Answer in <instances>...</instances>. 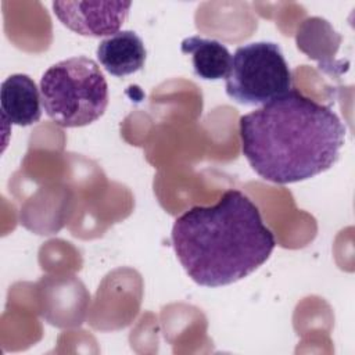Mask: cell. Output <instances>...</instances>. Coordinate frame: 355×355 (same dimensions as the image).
I'll return each mask as SVG.
<instances>
[{
    "instance_id": "obj_3",
    "label": "cell",
    "mask_w": 355,
    "mask_h": 355,
    "mask_svg": "<svg viewBox=\"0 0 355 355\" xmlns=\"http://www.w3.org/2000/svg\"><path fill=\"white\" fill-rule=\"evenodd\" d=\"M42 105L62 128L93 123L107 110L108 85L98 64L85 55L55 62L40 79Z\"/></svg>"
},
{
    "instance_id": "obj_1",
    "label": "cell",
    "mask_w": 355,
    "mask_h": 355,
    "mask_svg": "<svg viewBox=\"0 0 355 355\" xmlns=\"http://www.w3.org/2000/svg\"><path fill=\"white\" fill-rule=\"evenodd\" d=\"M239 133L250 166L276 184L306 180L330 169L345 140L338 115L295 89L244 114Z\"/></svg>"
},
{
    "instance_id": "obj_7",
    "label": "cell",
    "mask_w": 355,
    "mask_h": 355,
    "mask_svg": "<svg viewBox=\"0 0 355 355\" xmlns=\"http://www.w3.org/2000/svg\"><path fill=\"white\" fill-rule=\"evenodd\" d=\"M96 53L104 69L119 78L140 71L147 55L143 40L133 31H119L103 39Z\"/></svg>"
},
{
    "instance_id": "obj_8",
    "label": "cell",
    "mask_w": 355,
    "mask_h": 355,
    "mask_svg": "<svg viewBox=\"0 0 355 355\" xmlns=\"http://www.w3.org/2000/svg\"><path fill=\"white\" fill-rule=\"evenodd\" d=\"M180 50L183 54L191 55L193 69L198 78L205 80L226 79L232 65V54L220 42L189 36L183 39Z\"/></svg>"
},
{
    "instance_id": "obj_4",
    "label": "cell",
    "mask_w": 355,
    "mask_h": 355,
    "mask_svg": "<svg viewBox=\"0 0 355 355\" xmlns=\"http://www.w3.org/2000/svg\"><path fill=\"white\" fill-rule=\"evenodd\" d=\"M293 76L277 43L252 42L236 49L226 76V94L243 105H263L293 87Z\"/></svg>"
},
{
    "instance_id": "obj_5",
    "label": "cell",
    "mask_w": 355,
    "mask_h": 355,
    "mask_svg": "<svg viewBox=\"0 0 355 355\" xmlns=\"http://www.w3.org/2000/svg\"><path fill=\"white\" fill-rule=\"evenodd\" d=\"M130 6V1H53L55 17L68 29L92 37L119 32Z\"/></svg>"
},
{
    "instance_id": "obj_2",
    "label": "cell",
    "mask_w": 355,
    "mask_h": 355,
    "mask_svg": "<svg viewBox=\"0 0 355 355\" xmlns=\"http://www.w3.org/2000/svg\"><path fill=\"white\" fill-rule=\"evenodd\" d=\"M171 239L189 277L205 287L247 277L276 247L259 208L236 189L226 190L214 205H196L178 216Z\"/></svg>"
},
{
    "instance_id": "obj_6",
    "label": "cell",
    "mask_w": 355,
    "mask_h": 355,
    "mask_svg": "<svg viewBox=\"0 0 355 355\" xmlns=\"http://www.w3.org/2000/svg\"><path fill=\"white\" fill-rule=\"evenodd\" d=\"M42 96L35 80L25 73L10 75L0 89L1 118L18 126L36 123L42 116Z\"/></svg>"
}]
</instances>
